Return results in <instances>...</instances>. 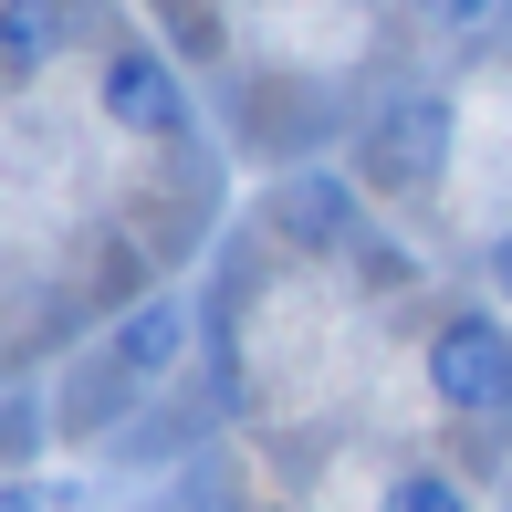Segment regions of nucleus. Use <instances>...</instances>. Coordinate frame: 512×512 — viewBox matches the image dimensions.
Returning a JSON list of instances; mask_svg holds the SVG:
<instances>
[{
    "instance_id": "nucleus-7",
    "label": "nucleus",
    "mask_w": 512,
    "mask_h": 512,
    "mask_svg": "<svg viewBox=\"0 0 512 512\" xmlns=\"http://www.w3.org/2000/svg\"><path fill=\"white\" fill-rule=\"evenodd\" d=\"M377 512H471V492H460V471H439V460H408L377 492Z\"/></svg>"
},
{
    "instance_id": "nucleus-4",
    "label": "nucleus",
    "mask_w": 512,
    "mask_h": 512,
    "mask_svg": "<svg viewBox=\"0 0 512 512\" xmlns=\"http://www.w3.org/2000/svg\"><path fill=\"white\" fill-rule=\"evenodd\" d=\"M95 105L115 136H147V147H178L199 136V105H189V74L168 63V42H105L95 63Z\"/></svg>"
},
{
    "instance_id": "nucleus-8",
    "label": "nucleus",
    "mask_w": 512,
    "mask_h": 512,
    "mask_svg": "<svg viewBox=\"0 0 512 512\" xmlns=\"http://www.w3.org/2000/svg\"><path fill=\"white\" fill-rule=\"evenodd\" d=\"M418 21H429V32H450V42H471V32H492L502 21V0H408Z\"/></svg>"
},
{
    "instance_id": "nucleus-11",
    "label": "nucleus",
    "mask_w": 512,
    "mask_h": 512,
    "mask_svg": "<svg viewBox=\"0 0 512 512\" xmlns=\"http://www.w3.org/2000/svg\"><path fill=\"white\" fill-rule=\"evenodd\" d=\"M492 512H512V502H492Z\"/></svg>"
},
{
    "instance_id": "nucleus-10",
    "label": "nucleus",
    "mask_w": 512,
    "mask_h": 512,
    "mask_svg": "<svg viewBox=\"0 0 512 512\" xmlns=\"http://www.w3.org/2000/svg\"><path fill=\"white\" fill-rule=\"evenodd\" d=\"M481 283H492V304L512 314V220L492 230V241H481Z\"/></svg>"
},
{
    "instance_id": "nucleus-3",
    "label": "nucleus",
    "mask_w": 512,
    "mask_h": 512,
    "mask_svg": "<svg viewBox=\"0 0 512 512\" xmlns=\"http://www.w3.org/2000/svg\"><path fill=\"white\" fill-rule=\"evenodd\" d=\"M450 147H460L450 84H398V95L366 115V136H356V178L387 189V199H429L439 178H450Z\"/></svg>"
},
{
    "instance_id": "nucleus-9",
    "label": "nucleus",
    "mask_w": 512,
    "mask_h": 512,
    "mask_svg": "<svg viewBox=\"0 0 512 512\" xmlns=\"http://www.w3.org/2000/svg\"><path fill=\"white\" fill-rule=\"evenodd\" d=\"M0 512H74V492H53V481H0Z\"/></svg>"
},
{
    "instance_id": "nucleus-1",
    "label": "nucleus",
    "mask_w": 512,
    "mask_h": 512,
    "mask_svg": "<svg viewBox=\"0 0 512 512\" xmlns=\"http://www.w3.org/2000/svg\"><path fill=\"white\" fill-rule=\"evenodd\" d=\"M189 345H199V304L189 293H136L126 314L105 324V345L63 377V408H53V429L63 439H105L115 418H126L136 398H157V387H178V366H189Z\"/></svg>"
},
{
    "instance_id": "nucleus-2",
    "label": "nucleus",
    "mask_w": 512,
    "mask_h": 512,
    "mask_svg": "<svg viewBox=\"0 0 512 512\" xmlns=\"http://www.w3.org/2000/svg\"><path fill=\"white\" fill-rule=\"evenodd\" d=\"M418 377L450 418H481V429H512V314L502 304H450L418 345Z\"/></svg>"
},
{
    "instance_id": "nucleus-5",
    "label": "nucleus",
    "mask_w": 512,
    "mask_h": 512,
    "mask_svg": "<svg viewBox=\"0 0 512 512\" xmlns=\"http://www.w3.org/2000/svg\"><path fill=\"white\" fill-rule=\"evenodd\" d=\"M262 220L283 230L293 251H314V262H356V251L377 241V209H366V178H345V168H293V178H272Z\"/></svg>"
},
{
    "instance_id": "nucleus-6",
    "label": "nucleus",
    "mask_w": 512,
    "mask_h": 512,
    "mask_svg": "<svg viewBox=\"0 0 512 512\" xmlns=\"http://www.w3.org/2000/svg\"><path fill=\"white\" fill-rule=\"evenodd\" d=\"M74 42V0H0V84H32Z\"/></svg>"
}]
</instances>
